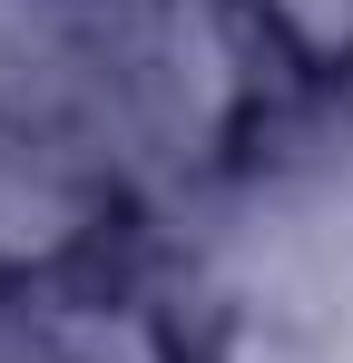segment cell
Listing matches in <instances>:
<instances>
[{"label":"cell","mask_w":353,"mask_h":363,"mask_svg":"<svg viewBox=\"0 0 353 363\" xmlns=\"http://www.w3.org/2000/svg\"><path fill=\"white\" fill-rule=\"evenodd\" d=\"M108 206H118V177L89 138L0 108V285L79 275L89 245L108 236Z\"/></svg>","instance_id":"obj_1"},{"label":"cell","mask_w":353,"mask_h":363,"mask_svg":"<svg viewBox=\"0 0 353 363\" xmlns=\"http://www.w3.org/2000/svg\"><path fill=\"white\" fill-rule=\"evenodd\" d=\"M255 30L275 40V60L294 79H334L353 69V0H245Z\"/></svg>","instance_id":"obj_2"}]
</instances>
